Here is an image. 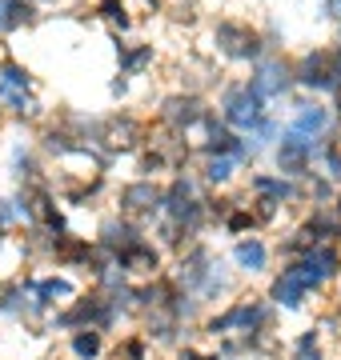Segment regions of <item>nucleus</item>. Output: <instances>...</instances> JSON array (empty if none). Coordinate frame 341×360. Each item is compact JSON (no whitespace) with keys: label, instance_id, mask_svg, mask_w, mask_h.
I'll use <instances>...</instances> for the list:
<instances>
[{"label":"nucleus","instance_id":"obj_17","mask_svg":"<svg viewBox=\"0 0 341 360\" xmlns=\"http://www.w3.org/2000/svg\"><path fill=\"white\" fill-rule=\"evenodd\" d=\"M8 92H32V72L20 60H0V101Z\"/></svg>","mask_w":341,"mask_h":360},{"label":"nucleus","instance_id":"obj_28","mask_svg":"<svg viewBox=\"0 0 341 360\" xmlns=\"http://www.w3.org/2000/svg\"><path fill=\"white\" fill-rule=\"evenodd\" d=\"M277 208H281V200H273V196H257V200H253V217H257V224H269V220L277 217Z\"/></svg>","mask_w":341,"mask_h":360},{"label":"nucleus","instance_id":"obj_5","mask_svg":"<svg viewBox=\"0 0 341 360\" xmlns=\"http://www.w3.org/2000/svg\"><path fill=\"white\" fill-rule=\"evenodd\" d=\"M317 144L321 141H314V136H305L297 129H285L281 132V144H277V172L281 176H293V180L314 176Z\"/></svg>","mask_w":341,"mask_h":360},{"label":"nucleus","instance_id":"obj_15","mask_svg":"<svg viewBox=\"0 0 341 360\" xmlns=\"http://www.w3.org/2000/svg\"><path fill=\"white\" fill-rule=\"evenodd\" d=\"M117 60H120V77H141L144 68L153 65V44H125V40H117Z\"/></svg>","mask_w":341,"mask_h":360},{"label":"nucleus","instance_id":"obj_10","mask_svg":"<svg viewBox=\"0 0 341 360\" xmlns=\"http://www.w3.org/2000/svg\"><path fill=\"white\" fill-rule=\"evenodd\" d=\"M249 84L261 92L265 101H277V96H285V92L297 84V72H293V65L281 60V56H261L249 72Z\"/></svg>","mask_w":341,"mask_h":360},{"label":"nucleus","instance_id":"obj_9","mask_svg":"<svg viewBox=\"0 0 341 360\" xmlns=\"http://www.w3.org/2000/svg\"><path fill=\"white\" fill-rule=\"evenodd\" d=\"M269 324V309L261 300H237L229 312L213 316L209 321V333L213 336H229V333H265Z\"/></svg>","mask_w":341,"mask_h":360},{"label":"nucleus","instance_id":"obj_34","mask_svg":"<svg viewBox=\"0 0 341 360\" xmlns=\"http://www.w3.org/2000/svg\"><path fill=\"white\" fill-rule=\"evenodd\" d=\"M137 4H144V8H161V0H137Z\"/></svg>","mask_w":341,"mask_h":360},{"label":"nucleus","instance_id":"obj_25","mask_svg":"<svg viewBox=\"0 0 341 360\" xmlns=\"http://www.w3.org/2000/svg\"><path fill=\"white\" fill-rule=\"evenodd\" d=\"M169 168H173V160L161 153L153 141H149V148L141 153V172H144V176H157V172H169Z\"/></svg>","mask_w":341,"mask_h":360},{"label":"nucleus","instance_id":"obj_12","mask_svg":"<svg viewBox=\"0 0 341 360\" xmlns=\"http://www.w3.org/2000/svg\"><path fill=\"white\" fill-rule=\"evenodd\" d=\"M329 124H333V116H329L326 104H317V101H297L293 104V124H289V129H297V132H305V136L321 141V136L329 132Z\"/></svg>","mask_w":341,"mask_h":360},{"label":"nucleus","instance_id":"obj_32","mask_svg":"<svg viewBox=\"0 0 341 360\" xmlns=\"http://www.w3.org/2000/svg\"><path fill=\"white\" fill-rule=\"evenodd\" d=\"M181 360H217V356H205V352H197V348H185Z\"/></svg>","mask_w":341,"mask_h":360},{"label":"nucleus","instance_id":"obj_36","mask_svg":"<svg viewBox=\"0 0 341 360\" xmlns=\"http://www.w3.org/2000/svg\"><path fill=\"white\" fill-rule=\"evenodd\" d=\"M0 32H4V0H0Z\"/></svg>","mask_w":341,"mask_h":360},{"label":"nucleus","instance_id":"obj_2","mask_svg":"<svg viewBox=\"0 0 341 360\" xmlns=\"http://www.w3.org/2000/svg\"><path fill=\"white\" fill-rule=\"evenodd\" d=\"M165 220H173V224L185 229L189 236L209 220V200H201L197 184L189 176H173V184L165 188Z\"/></svg>","mask_w":341,"mask_h":360},{"label":"nucleus","instance_id":"obj_21","mask_svg":"<svg viewBox=\"0 0 341 360\" xmlns=\"http://www.w3.org/2000/svg\"><path fill=\"white\" fill-rule=\"evenodd\" d=\"M37 20V0H4V32L28 28Z\"/></svg>","mask_w":341,"mask_h":360},{"label":"nucleus","instance_id":"obj_22","mask_svg":"<svg viewBox=\"0 0 341 360\" xmlns=\"http://www.w3.org/2000/svg\"><path fill=\"white\" fill-rule=\"evenodd\" d=\"M97 16H101L105 25L120 28V32L132 28V16H129V4H125V0H97Z\"/></svg>","mask_w":341,"mask_h":360},{"label":"nucleus","instance_id":"obj_33","mask_svg":"<svg viewBox=\"0 0 341 360\" xmlns=\"http://www.w3.org/2000/svg\"><path fill=\"white\" fill-rule=\"evenodd\" d=\"M333 116H337V120H341V89L333 92Z\"/></svg>","mask_w":341,"mask_h":360},{"label":"nucleus","instance_id":"obj_30","mask_svg":"<svg viewBox=\"0 0 341 360\" xmlns=\"http://www.w3.org/2000/svg\"><path fill=\"white\" fill-rule=\"evenodd\" d=\"M13 220H25L20 217V205L16 200H0V229H8Z\"/></svg>","mask_w":341,"mask_h":360},{"label":"nucleus","instance_id":"obj_11","mask_svg":"<svg viewBox=\"0 0 341 360\" xmlns=\"http://www.w3.org/2000/svg\"><path fill=\"white\" fill-rule=\"evenodd\" d=\"M97 240L113 252V257H120L125 248H132L137 240H144V232H141V220H132L125 217V212H117V217H108L105 224H101V232H97Z\"/></svg>","mask_w":341,"mask_h":360},{"label":"nucleus","instance_id":"obj_27","mask_svg":"<svg viewBox=\"0 0 341 360\" xmlns=\"http://www.w3.org/2000/svg\"><path fill=\"white\" fill-rule=\"evenodd\" d=\"M293 360H321V348H317V333L309 328V333L297 340V348H293Z\"/></svg>","mask_w":341,"mask_h":360},{"label":"nucleus","instance_id":"obj_8","mask_svg":"<svg viewBox=\"0 0 341 360\" xmlns=\"http://www.w3.org/2000/svg\"><path fill=\"white\" fill-rule=\"evenodd\" d=\"M209 112H213V108L201 101L197 92H173V96L161 101V124L173 129V132L197 129V124H205V116H209Z\"/></svg>","mask_w":341,"mask_h":360},{"label":"nucleus","instance_id":"obj_13","mask_svg":"<svg viewBox=\"0 0 341 360\" xmlns=\"http://www.w3.org/2000/svg\"><path fill=\"white\" fill-rule=\"evenodd\" d=\"M117 269L125 272V276H157L161 269V252L149 240H137L132 248H125L117 257Z\"/></svg>","mask_w":341,"mask_h":360},{"label":"nucleus","instance_id":"obj_14","mask_svg":"<svg viewBox=\"0 0 341 360\" xmlns=\"http://www.w3.org/2000/svg\"><path fill=\"white\" fill-rule=\"evenodd\" d=\"M249 188L257 196H273V200H281V205H289V200H297V196H302V188L293 184V176H269V172L249 176Z\"/></svg>","mask_w":341,"mask_h":360},{"label":"nucleus","instance_id":"obj_31","mask_svg":"<svg viewBox=\"0 0 341 360\" xmlns=\"http://www.w3.org/2000/svg\"><path fill=\"white\" fill-rule=\"evenodd\" d=\"M321 8H326V16L341 20V0H321Z\"/></svg>","mask_w":341,"mask_h":360},{"label":"nucleus","instance_id":"obj_19","mask_svg":"<svg viewBox=\"0 0 341 360\" xmlns=\"http://www.w3.org/2000/svg\"><path fill=\"white\" fill-rule=\"evenodd\" d=\"M317 160H321V172H326L333 184H341V141L333 136V132L321 136V144H317Z\"/></svg>","mask_w":341,"mask_h":360},{"label":"nucleus","instance_id":"obj_7","mask_svg":"<svg viewBox=\"0 0 341 360\" xmlns=\"http://www.w3.org/2000/svg\"><path fill=\"white\" fill-rule=\"evenodd\" d=\"M117 208L125 212V217L132 220H153L157 212H165V188L161 184H153V176H141L132 180V184H125L117 196Z\"/></svg>","mask_w":341,"mask_h":360},{"label":"nucleus","instance_id":"obj_4","mask_svg":"<svg viewBox=\"0 0 341 360\" xmlns=\"http://www.w3.org/2000/svg\"><path fill=\"white\" fill-rule=\"evenodd\" d=\"M293 72H297V84L309 92H337L341 89V44L305 52L302 60L293 65Z\"/></svg>","mask_w":341,"mask_h":360},{"label":"nucleus","instance_id":"obj_20","mask_svg":"<svg viewBox=\"0 0 341 360\" xmlns=\"http://www.w3.org/2000/svg\"><path fill=\"white\" fill-rule=\"evenodd\" d=\"M245 165L241 156H205V165H201V176L209 180V184H229L233 172Z\"/></svg>","mask_w":341,"mask_h":360},{"label":"nucleus","instance_id":"obj_6","mask_svg":"<svg viewBox=\"0 0 341 360\" xmlns=\"http://www.w3.org/2000/svg\"><path fill=\"white\" fill-rule=\"evenodd\" d=\"M117 316V300H108L105 292H85L68 312L56 316V328H108Z\"/></svg>","mask_w":341,"mask_h":360},{"label":"nucleus","instance_id":"obj_29","mask_svg":"<svg viewBox=\"0 0 341 360\" xmlns=\"http://www.w3.org/2000/svg\"><path fill=\"white\" fill-rule=\"evenodd\" d=\"M113 360H144V345L137 340V336H129V340L113 352Z\"/></svg>","mask_w":341,"mask_h":360},{"label":"nucleus","instance_id":"obj_1","mask_svg":"<svg viewBox=\"0 0 341 360\" xmlns=\"http://www.w3.org/2000/svg\"><path fill=\"white\" fill-rule=\"evenodd\" d=\"M265 96L257 89H253L249 80H233V84H225V92H221V116H225V124L229 129H237V132H257L269 120V108H265Z\"/></svg>","mask_w":341,"mask_h":360},{"label":"nucleus","instance_id":"obj_18","mask_svg":"<svg viewBox=\"0 0 341 360\" xmlns=\"http://www.w3.org/2000/svg\"><path fill=\"white\" fill-rule=\"evenodd\" d=\"M32 288V309H49L56 296H73V284L61 281V276H49V281H25Z\"/></svg>","mask_w":341,"mask_h":360},{"label":"nucleus","instance_id":"obj_16","mask_svg":"<svg viewBox=\"0 0 341 360\" xmlns=\"http://www.w3.org/2000/svg\"><path fill=\"white\" fill-rule=\"evenodd\" d=\"M233 260H237V269H245V272H261L265 264H269V248H265L261 240H257V236H245V240H237Z\"/></svg>","mask_w":341,"mask_h":360},{"label":"nucleus","instance_id":"obj_35","mask_svg":"<svg viewBox=\"0 0 341 360\" xmlns=\"http://www.w3.org/2000/svg\"><path fill=\"white\" fill-rule=\"evenodd\" d=\"M333 212H337V217H341V193L333 196Z\"/></svg>","mask_w":341,"mask_h":360},{"label":"nucleus","instance_id":"obj_37","mask_svg":"<svg viewBox=\"0 0 341 360\" xmlns=\"http://www.w3.org/2000/svg\"><path fill=\"white\" fill-rule=\"evenodd\" d=\"M337 44H341V40H337Z\"/></svg>","mask_w":341,"mask_h":360},{"label":"nucleus","instance_id":"obj_24","mask_svg":"<svg viewBox=\"0 0 341 360\" xmlns=\"http://www.w3.org/2000/svg\"><path fill=\"white\" fill-rule=\"evenodd\" d=\"M73 352H77L80 360L97 356V352H101V328H80V333L73 336Z\"/></svg>","mask_w":341,"mask_h":360},{"label":"nucleus","instance_id":"obj_3","mask_svg":"<svg viewBox=\"0 0 341 360\" xmlns=\"http://www.w3.org/2000/svg\"><path fill=\"white\" fill-rule=\"evenodd\" d=\"M213 44H217L221 56H229V60H249V65H257L265 52L273 49V44H269L257 28L245 25V20H217Z\"/></svg>","mask_w":341,"mask_h":360},{"label":"nucleus","instance_id":"obj_23","mask_svg":"<svg viewBox=\"0 0 341 360\" xmlns=\"http://www.w3.org/2000/svg\"><path fill=\"white\" fill-rule=\"evenodd\" d=\"M0 104H4L13 116H20V120H37L40 116V104L32 101V92H8Z\"/></svg>","mask_w":341,"mask_h":360},{"label":"nucleus","instance_id":"obj_26","mask_svg":"<svg viewBox=\"0 0 341 360\" xmlns=\"http://www.w3.org/2000/svg\"><path fill=\"white\" fill-rule=\"evenodd\" d=\"M225 229H229V232H249V229H257V217H253V208L233 205V212L225 217Z\"/></svg>","mask_w":341,"mask_h":360}]
</instances>
